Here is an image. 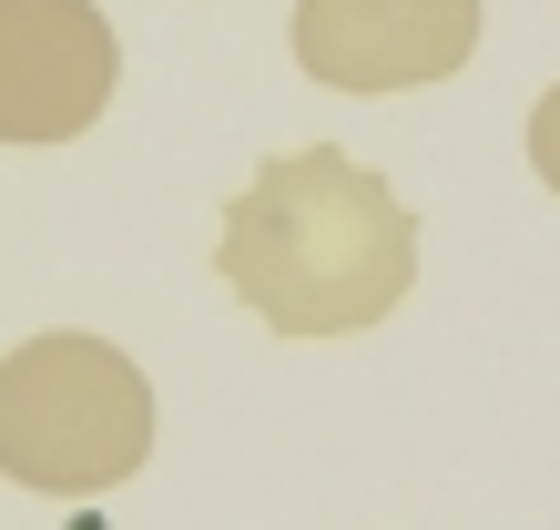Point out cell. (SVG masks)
<instances>
[{
  "instance_id": "cell-1",
  "label": "cell",
  "mask_w": 560,
  "mask_h": 530,
  "mask_svg": "<svg viewBox=\"0 0 560 530\" xmlns=\"http://www.w3.org/2000/svg\"><path fill=\"white\" fill-rule=\"evenodd\" d=\"M224 286L276 337H357L418 286V215L337 143L266 153L224 205Z\"/></svg>"
},
{
  "instance_id": "cell-2",
  "label": "cell",
  "mask_w": 560,
  "mask_h": 530,
  "mask_svg": "<svg viewBox=\"0 0 560 530\" xmlns=\"http://www.w3.org/2000/svg\"><path fill=\"white\" fill-rule=\"evenodd\" d=\"M153 459V388L113 337L51 326L0 357V470L42 500L122 489Z\"/></svg>"
},
{
  "instance_id": "cell-3",
  "label": "cell",
  "mask_w": 560,
  "mask_h": 530,
  "mask_svg": "<svg viewBox=\"0 0 560 530\" xmlns=\"http://www.w3.org/2000/svg\"><path fill=\"white\" fill-rule=\"evenodd\" d=\"M122 42L92 0H0V143H72L103 123Z\"/></svg>"
},
{
  "instance_id": "cell-4",
  "label": "cell",
  "mask_w": 560,
  "mask_h": 530,
  "mask_svg": "<svg viewBox=\"0 0 560 530\" xmlns=\"http://www.w3.org/2000/svg\"><path fill=\"white\" fill-rule=\"evenodd\" d=\"M285 42L326 92H418L479 51V0H295Z\"/></svg>"
},
{
  "instance_id": "cell-5",
  "label": "cell",
  "mask_w": 560,
  "mask_h": 530,
  "mask_svg": "<svg viewBox=\"0 0 560 530\" xmlns=\"http://www.w3.org/2000/svg\"><path fill=\"white\" fill-rule=\"evenodd\" d=\"M530 174L560 194V82L540 92V103H530Z\"/></svg>"
}]
</instances>
